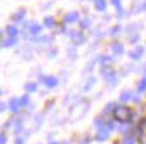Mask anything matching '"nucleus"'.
Wrapping results in <instances>:
<instances>
[{
    "label": "nucleus",
    "mask_w": 146,
    "mask_h": 144,
    "mask_svg": "<svg viewBox=\"0 0 146 144\" xmlns=\"http://www.w3.org/2000/svg\"><path fill=\"white\" fill-rule=\"evenodd\" d=\"M114 118L121 123H126L131 118V109L127 107H117L114 109Z\"/></svg>",
    "instance_id": "f257e3e1"
},
{
    "label": "nucleus",
    "mask_w": 146,
    "mask_h": 144,
    "mask_svg": "<svg viewBox=\"0 0 146 144\" xmlns=\"http://www.w3.org/2000/svg\"><path fill=\"white\" fill-rule=\"evenodd\" d=\"M110 128H111V123H109V124L106 123L102 127H99V130L97 131V135H95V139L99 140V141H103L105 139H107L109 135H110Z\"/></svg>",
    "instance_id": "f03ea898"
},
{
    "label": "nucleus",
    "mask_w": 146,
    "mask_h": 144,
    "mask_svg": "<svg viewBox=\"0 0 146 144\" xmlns=\"http://www.w3.org/2000/svg\"><path fill=\"white\" fill-rule=\"evenodd\" d=\"M19 107H20V101H19L18 99H12V100L9 101V109H11L12 112H18Z\"/></svg>",
    "instance_id": "7ed1b4c3"
},
{
    "label": "nucleus",
    "mask_w": 146,
    "mask_h": 144,
    "mask_svg": "<svg viewBox=\"0 0 146 144\" xmlns=\"http://www.w3.org/2000/svg\"><path fill=\"white\" fill-rule=\"evenodd\" d=\"M44 84L47 85V87L52 88L58 84V80H56V78H46L44 79Z\"/></svg>",
    "instance_id": "20e7f679"
},
{
    "label": "nucleus",
    "mask_w": 146,
    "mask_h": 144,
    "mask_svg": "<svg viewBox=\"0 0 146 144\" xmlns=\"http://www.w3.org/2000/svg\"><path fill=\"white\" fill-rule=\"evenodd\" d=\"M142 51H143V49H142V47H137L134 51H131V52H130V56L133 57V59H138V57H141Z\"/></svg>",
    "instance_id": "39448f33"
},
{
    "label": "nucleus",
    "mask_w": 146,
    "mask_h": 144,
    "mask_svg": "<svg viewBox=\"0 0 146 144\" xmlns=\"http://www.w3.org/2000/svg\"><path fill=\"white\" fill-rule=\"evenodd\" d=\"M95 8L98 11H103L106 8V0H95Z\"/></svg>",
    "instance_id": "423d86ee"
},
{
    "label": "nucleus",
    "mask_w": 146,
    "mask_h": 144,
    "mask_svg": "<svg viewBox=\"0 0 146 144\" xmlns=\"http://www.w3.org/2000/svg\"><path fill=\"white\" fill-rule=\"evenodd\" d=\"M7 32H8V35H9V37L12 36V37H15V36L18 35V28L15 26H8L7 27Z\"/></svg>",
    "instance_id": "0eeeda50"
},
{
    "label": "nucleus",
    "mask_w": 146,
    "mask_h": 144,
    "mask_svg": "<svg viewBox=\"0 0 146 144\" xmlns=\"http://www.w3.org/2000/svg\"><path fill=\"white\" fill-rule=\"evenodd\" d=\"M76 19H78V13H76V12H72V13L67 15L66 18H64V22H66V23H72V22H75Z\"/></svg>",
    "instance_id": "6e6552de"
},
{
    "label": "nucleus",
    "mask_w": 146,
    "mask_h": 144,
    "mask_svg": "<svg viewBox=\"0 0 146 144\" xmlns=\"http://www.w3.org/2000/svg\"><path fill=\"white\" fill-rule=\"evenodd\" d=\"M111 48H113V52L114 53H118V55H121V53L123 52V47H122V44H113L111 45Z\"/></svg>",
    "instance_id": "1a4fd4ad"
},
{
    "label": "nucleus",
    "mask_w": 146,
    "mask_h": 144,
    "mask_svg": "<svg viewBox=\"0 0 146 144\" xmlns=\"http://www.w3.org/2000/svg\"><path fill=\"white\" fill-rule=\"evenodd\" d=\"M130 97H131V92L125 91V92H122V95H121V101H127V100H130Z\"/></svg>",
    "instance_id": "9d476101"
},
{
    "label": "nucleus",
    "mask_w": 146,
    "mask_h": 144,
    "mask_svg": "<svg viewBox=\"0 0 146 144\" xmlns=\"http://www.w3.org/2000/svg\"><path fill=\"white\" fill-rule=\"evenodd\" d=\"M145 89H146V76L142 79L141 82H139V84H138V91L139 92H143Z\"/></svg>",
    "instance_id": "9b49d317"
},
{
    "label": "nucleus",
    "mask_w": 146,
    "mask_h": 144,
    "mask_svg": "<svg viewBox=\"0 0 146 144\" xmlns=\"http://www.w3.org/2000/svg\"><path fill=\"white\" fill-rule=\"evenodd\" d=\"M119 144H135V140L131 136H129V137H125V139L121 140Z\"/></svg>",
    "instance_id": "f8f14e48"
},
{
    "label": "nucleus",
    "mask_w": 146,
    "mask_h": 144,
    "mask_svg": "<svg viewBox=\"0 0 146 144\" xmlns=\"http://www.w3.org/2000/svg\"><path fill=\"white\" fill-rule=\"evenodd\" d=\"M26 89L28 92H34L36 89V84L35 83H27L26 84Z\"/></svg>",
    "instance_id": "ddd939ff"
},
{
    "label": "nucleus",
    "mask_w": 146,
    "mask_h": 144,
    "mask_svg": "<svg viewBox=\"0 0 146 144\" xmlns=\"http://www.w3.org/2000/svg\"><path fill=\"white\" fill-rule=\"evenodd\" d=\"M139 131H141L142 135H145V136H146V119L141 123V124H139Z\"/></svg>",
    "instance_id": "4468645a"
},
{
    "label": "nucleus",
    "mask_w": 146,
    "mask_h": 144,
    "mask_svg": "<svg viewBox=\"0 0 146 144\" xmlns=\"http://www.w3.org/2000/svg\"><path fill=\"white\" fill-rule=\"evenodd\" d=\"M39 31H40V26H39V24H32V26H31V32H32V34H38Z\"/></svg>",
    "instance_id": "2eb2a0df"
},
{
    "label": "nucleus",
    "mask_w": 146,
    "mask_h": 144,
    "mask_svg": "<svg viewBox=\"0 0 146 144\" xmlns=\"http://www.w3.org/2000/svg\"><path fill=\"white\" fill-rule=\"evenodd\" d=\"M20 105H26L28 104V96H23V97H20Z\"/></svg>",
    "instance_id": "dca6fc26"
},
{
    "label": "nucleus",
    "mask_w": 146,
    "mask_h": 144,
    "mask_svg": "<svg viewBox=\"0 0 146 144\" xmlns=\"http://www.w3.org/2000/svg\"><path fill=\"white\" fill-rule=\"evenodd\" d=\"M44 23H46V26H47V27H51L54 24V19L52 18H46L44 19Z\"/></svg>",
    "instance_id": "f3484780"
},
{
    "label": "nucleus",
    "mask_w": 146,
    "mask_h": 144,
    "mask_svg": "<svg viewBox=\"0 0 146 144\" xmlns=\"http://www.w3.org/2000/svg\"><path fill=\"white\" fill-rule=\"evenodd\" d=\"M15 43H16V39H15V37H12V39H9L8 41H5L4 45H7V47H8V45H12V44H15Z\"/></svg>",
    "instance_id": "a211bd4d"
},
{
    "label": "nucleus",
    "mask_w": 146,
    "mask_h": 144,
    "mask_svg": "<svg viewBox=\"0 0 146 144\" xmlns=\"http://www.w3.org/2000/svg\"><path fill=\"white\" fill-rule=\"evenodd\" d=\"M0 144H5V135L1 133V137H0Z\"/></svg>",
    "instance_id": "6ab92c4d"
},
{
    "label": "nucleus",
    "mask_w": 146,
    "mask_h": 144,
    "mask_svg": "<svg viewBox=\"0 0 146 144\" xmlns=\"http://www.w3.org/2000/svg\"><path fill=\"white\" fill-rule=\"evenodd\" d=\"M114 1V5H117L118 8H121V4H119V0H113Z\"/></svg>",
    "instance_id": "aec40b11"
}]
</instances>
